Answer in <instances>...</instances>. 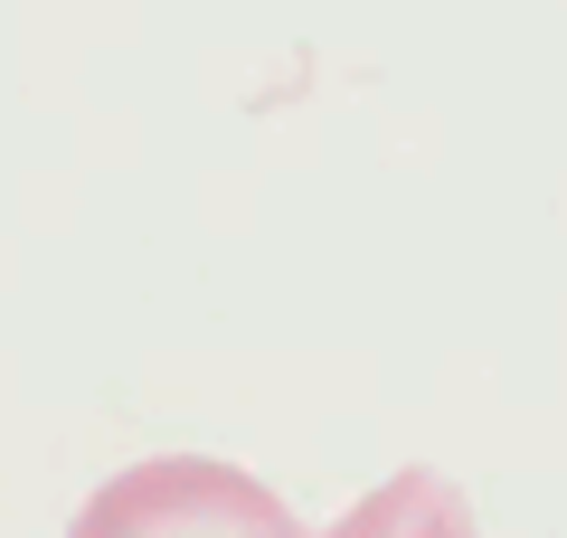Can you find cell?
<instances>
[{"label":"cell","mask_w":567,"mask_h":538,"mask_svg":"<svg viewBox=\"0 0 567 538\" xmlns=\"http://www.w3.org/2000/svg\"><path fill=\"white\" fill-rule=\"evenodd\" d=\"M66 538H303V519L218 454H152L104 482Z\"/></svg>","instance_id":"obj_1"},{"label":"cell","mask_w":567,"mask_h":538,"mask_svg":"<svg viewBox=\"0 0 567 538\" xmlns=\"http://www.w3.org/2000/svg\"><path fill=\"white\" fill-rule=\"evenodd\" d=\"M322 538H473V510H464V492H454L445 473L416 463V473L379 482L369 500H350Z\"/></svg>","instance_id":"obj_2"}]
</instances>
